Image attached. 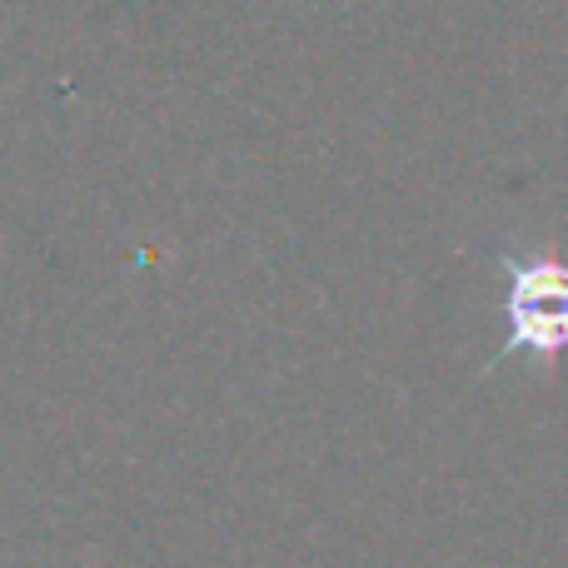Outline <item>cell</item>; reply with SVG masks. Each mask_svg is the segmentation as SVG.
I'll use <instances>...</instances> for the list:
<instances>
[{"label": "cell", "mask_w": 568, "mask_h": 568, "mask_svg": "<svg viewBox=\"0 0 568 568\" xmlns=\"http://www.w3.org/2000/svg\"><path fill=\"white\" fill-rule=\"evenodd\" d=\"M499 270L509 334H504V349L494 354V364L529 354L534 364L554 369L568 349V265H559L549 250H524V255H499Z\"/></svg>", "instance_id": "cell-1"}]
</instances>
